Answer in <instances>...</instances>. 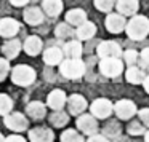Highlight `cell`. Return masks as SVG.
<instances>
[{"label":"cell","mask_w":149,"mask_h":142,"mask_svg":"<svg viewBox=\"0 0 149 142\" xmlns=\"http://www.w3.org/2000/svg\"><path fill=\"white\" fill-rule=\"evenodd\" d=\"M127 35L132 40H143L149 35V18L143 14H135L128 19L125 29Z\"/></svg>","instance_id":"obj_1"},{"label":"cell","mask_w":149,"mask_h":142,"mask_svg":"<svg viewBox=\"0 0 149 142\" xmlns=\"http://www.w3.org/2000/svg\"><path fill=\"white\" fill-rule=\"evenodd\" d=\"M11 81L18 86H31V85L36 81L37 74L31 65L27 64H18L11 69Z\"/></svg>","instance_id":"obj_2"},{"label":"cell","mask_w":149,"mask_h":142,"mask_svg":"<svg viewBox=\"0 0 149 142\" xmlns=\"http://www.w3.org/2000/svg\"><path fill=\"white\" fill-rule=\"evenodd\" d=\"M85 62L82 59H68L66 58L63 61V64L59 65V72L64 78H69V80H77V78H82L85 75Z\"/></svg>","instance_id":"obj_3"},{"label":"cell","mask_w":149,"mask_h":142,"mask_svg":"<svg viewBox=\"0 0 149 142\" xmlns=\"http://www.w3.org/2000/svg\"><path fill=\"white\" fill-rule=\"evenodd\" d=\"M90 113L98 120H106L114 113V104L106 97H98L90 104Z\"/></svg>","instance_id":"obj_4"},{"label":"cell","mask_w":149,"mask_h":142,"mask_svg":"<svg viewBox=\"0 0 149 142\" xmlns=\"http://www.w3.org/2000/svg\"><path fill=\"white\" fill-rule=\"evenodd\" d=\"M3 123L10 131L16 132V134L27 131V128H29V118L21 112H11L10 115L3 116Z\"/></svg>","instance_id":"obj_5"},{"label":"cell","mask_w":149,"mask_h":142,"mask_svg":"<svg viewBox=\"0 0 149 142\" xmlns=\"http://www.w3.org/2000/svg\"><path fill=\"white\" fill-rule=\"evenodd\" d=\"M100 72L107 78H116L123 72V61L120 58H106L100 61Z\"/></svg>","instance_id":"obj_6"},{"label":"cell","mask_w":149,"mask_h":142,"mask_svg":"<svg viewBox=\"0 0 149 142\" xmlns=\"http://www.w3.org/2000/svg\"><path fill=\"white\" fill-rule=\"evenodd\" d=\"M75 126L79 131L82 132L84 136H95L98 134V129H100V125H98V118H95L91 113H84V115L77 116L75 120Z\"/></svg>","instance_id":"obj_7"},{"label":"cell","mask_w":149,"mask_h":142,"mask_svg":"<svg viewBox=\"0 0 149 142\" xmlns=\"http://www.w3.org/2000/svg\"><path fill=\"white\" fill-rule=\"evenodd\" d=\"M114 113L119 120H132L135 115H138V109L133 101L120 99L114 104Z\"/></svg>","instance_id":"obj_8"},{"label":"cell","mask_w":149,"mask_h":142,"mask_svg":"<svg viewBox=\"0 0 149 142\" xmlns=\"http://www.w3.org/2000/svg\"><path fill=\"white\" fill-rule=\"evenodd\" d=\"M90 109L87 99L82 94H71L68 97V113L72 116H80L85 113V110Z\"/></svg>","instance_id":"obj_9"},{"label":"cell","mask_w":149,"mask_h":142,"mask_svg":"<svg viewBox=\"0 0 149 142\" xmlns=\"http://www.w3.org/2000/svg\"><path fill=\"white\" fill-rule=\"evenodd\" d=\"M96 53L101 59L106 58H122L123 51L120 48V45L114 40H106V42H101L96 48Z\"/></svg>","instance_id":"obj_10"},{"label":"cell","mask_w":149,"mask_h":142,"mask_svg":"<svg viewBox=\"0 0 149 142\" xmlns=\"http://www.w3.org/2000/svg\"><path fill=\"white\" fill-rule=\"evenodd\" d=\"M127 23L128 21L125 19V16L120 13H109L106 16V21H104V26L109 30L111 34H120L127 29Z\"/></svg>","instance_id":"obj_11"},{"label":"cell","mask_w":149,"mask_h":142,"mask_svg":"<svg viewBox=\"0 0 149 142\" xmlns=\"http://www.w3.org/2000/svg\"><path fill=\"white\" fill-rule=\"evenodd\" d=\"M21 24L13 18H2L0 19V37H3V39H15Z\"/></svg>","instance_id":"obj_12"},{"label":"cell","mask_w":149,"mask_h":142,"mask_svg":"<svg viewBox=\"0 0 149 142\" xmlns=\"http://www.w3.org/2000/svg\"><path fill=\"white\" fill-rule=\"evenodd\" d=\"M27 139L31 142H53L55 141V132L45 126H36V128L29 129Z\"/></svg>","instance_id":"obj_13"},{"label":"cell","mask_w":149,"mask_h":142,"mask_svg":"<svg viewBox=\"0 0 149 142\" xmlns=\"http://www.w3.org/2000/svg\"><path fill=\"white\" fill-rule=\"evenodd\" d=\"M47 105L52 110H63V107L68 105V96L63 90H52L47 96Z\"/></svg>","instance_id":"obj_14"},{"label":"cell","mask_w":149,"mask_h":142,"mask_svg":"<svg viewBox=\"0 0 149 142\" xmlns=\"http://www.w3.org/2000/svg\"><path fill=\"white\" fill-rule=\"evenodd\" d=\"M47 104L40 101H32L26 105V115L31 120H43L47 116Z\"/></svg>","instance_id":"obj_15"},{"label":"cell","mask_w":149,"mask_h":142,"mask_svg":"<svg viewBox=\"0 0 149 142\" xmlns=\"http://www.w3.org/2000/svg\"><path fill=\"white\" fill-rule=\"evenodd\" d=\"M42 58L47 65H61L63 61H64V51L61 48L52 46V48H47L43 51Z\"/></svg>","instance_id":"obj_16"},{"label":"cell","mask_w":149,"mask_h":142,"mask_svg":"<svg viewBox=\"0 0 149 142\" xmlns=\"http://www.w3.org/2000/svg\"><path fill=\"white\" fill-rule=\"evenodd\" d=\"M21 50H23V43H21L18 39H10L2 45V54H3L5 59L10 61V59L18 58V54L21 53Z\"/></svg>","instance_id":"obj_17"},{"label":"cell","mask_w":149,"mask_h":142,"mask_svg":"<svg viewBox=\"0 0 149 142\" xmlns=\"http://www.w3.org/2000/svg\"><path fill=\"white\" fill-rule=\"evenodd\" d=\"M117 13L123 16H135L139 10V2L138 0H117L116 2Z\"/></svg>","instance_id":"obj_18"},{"label":"cell","mask_w":149,"mask_h":142,"mask_svg":"<svg viewBox=\"0 0 149 142\" xmlns=\"http://www.w3.org/2000/svg\"><path fill=\"white\" fill-rule=\"evenodd\" d=\"M23 50L29 56H37L42 53V40L37 35H29L23 42Z\"/></svg>","instance_id":"obj_19"},{"label":"cell","mask_w":149,"mask_h":142,"mask_svg":"<svg viewBox=\"0 0 149 142\" xmlns=\"http://www.w3.org/2000/svg\"><path fill=\"white\" fill-rule=\"evenodd\" d=\"M66 23L69 24V26H74V27H79L82 26L84 23H87V13H85V10H82V8H72V10H69L68 13H66Z\"/></svg>","instance_id":"obj_20"},{"label":"cell","mask_w":149,"mask_h":142,"mask_svg":"<svg viewBox=\"0 0 149 142\" xmlns=\"http://www.w3.org/2000/svg\"><path fill=\"white\" fill-rule=\"evenodd\" d=\"M23 18L31 26H39L43 23V10H40L39 7H27L23 13Z\"/></svg>","instance_id":"obj_21"},{"label":"cell","mask_w":149,"mask_h":142,"mask_svg":"<svg viewBox=\"0 0 149 142\" xmlns=\"http://www.w3.org/2000/svg\"><path fill=\"white\" fill-rule=\"evenodd\" d=\"M146 77H148V75L144 74V70H143L141 67H138V65L127 67V70H125V78H127V81L132 83V85H143L146 80Z\"/></svg>","instance_id":"obj_22"},{"label":"cell","mask_w":149,"mask_h":142,"mask_svg":"<svg viewBox=\"0 0 149 142\" xmlns=\"http://www.w3.org/2000/svg\"><path fill=\"white\" fill-rule=\"evenodd\" d=\"M63 51H64V56H68V59H80L84 48H82V43L79 40H69L64 45Z\"/></svg>","instance_id":"obj_23"},{"label":"cell","mask_w":149,"mask_h":142,"mask_svg":"<svg viewBox=\"0 0 149 142\" xmlns=\"http://www.w3.org/2000/svg\"><path fill=\"white\" fill-rule=\"evenodd\" d=\"M95 34H96V26L91 21H87L75 29V35H77L79 40H90Z\"/></svg>","instance_id":"obj_24"},{"label":"cell","mask_w":149,"mask_h":142,"mask_svg":"<svg viewBox=\"0 0 149 142\" xmlns=\"http://www.w3.org/2000/svg\"><path fill=\"white\" fill-rule=\"evenodd\" d=\"M63 0H43L42 8L48 16H58L63 11Z\"/></svg>","instance_id":"obj_25"},{"label":"cell","mask_w":149,"mask_h":142,"mask_svg":"<svg viewBox=\"0 0 149 142\" xmlns=\"http://www.w3.org/2000/svg\"><path fill=\"white\" fill-rule=\"evenodd\" d=\"M48 121L55 128H63V126H66L69 123V113L64 112V110H53Z\"/></svg>","instance_id":"obj_26"},{"label":"cell","mask_w":149,"mask_h":142,"mask_svg":"<svg viewBox=\"0 0 149 142\" xmlns=\"http://www.w3.org/2000/svg\"><path fill=\"white\" fill-rule=\"evenodd\" d=\"M59 141L61 142H85V139H84V134H82L79 129L69 128V129H64V131L61 132Z\"/></svg>","instance_id":"obj_27"},{"label":"cell","mask_w":149,"mask_h":142,"mask_svg":"<svg viewBox=\"0 0 149 142\" xmlns=\"http://www.w3.org/2000/svg\"><path fill=\"white\" fill-rule=\"evenodd\" d=\"M13 112V99L8 94L0 93V115L7 116Z\"/></svg>","instance_id":"obj_28"},{"label":"cell","mask_w":149,"mask_h":142,"mask_svg":"<svg viewBox=\"0 0 149 142\" xmlns=\"http://www.w3.org/2000/svg\"><path fill=\"white\" fill-rule=\"evenodd\" d=\"M122 61L127 64V67H133L136 65V62H139V53L135 50H127L122 54Z\"/></svg>","instance_id":"obj_29"},{"label":"cell","mask_w":149,"mask_h":142,"mask_svg":"<svg viewBox=\"0 0 149 142\" xmlns=\"http://www.w3.org/2000/svg\"><path fill=\"white\" fill-rule=\"evenodd\" d=\"M127 131H128V134H132V136H141V134H146V126L143 125L141 121H136V120H133V121H130L128 123V126H127Z\"/></svg>","instance_id":"obj_30"},{"label":"cell","mask_w":149,"mask_h":142,"mask_svg":"<svg viewBox=\"0 0 149 142\" xmlns=\"http://www.w3.org/2000/svg\"><path fill=\"white\" fill-rule=\"evenodd\" d=\"M95 7H96L98 11H103V13L109 14L116 8V2L114 0H95Z\"/></svg>","instance_id":"obj_31"},{"label":"cell","mask_w":149,"mask_h":142,"mask_svg":"<svg viewBox=\"0 0 149 142\" xmlns=\"http://www.w3.org/2000/svg\"><path fill=\"white\" fill-rule=\"evenodd\" d=\"M11 65H10V61L5 58H0V83L11 74Z\"/></svg>","instance_id":"obj_32"},{"label":"cell","mask_w":149,"mask_h":142,"mask_svg":"<svg viewBox=\"0 0 149 142\" xmlns=\"http://www.w3.org/2000/svg\"><path fill=\"white\" fill-rule=\"evenodd\" d=\"M55 34H56V37H59V39H66V37L71 34V26H69L68 23L58 24V26L55 27Z\"/></svg>","instance_id":"obj_33"},{"label":"cell","mask_w":149,"mask_h":142,"mask_svg":"<svg viewBox=\"0 0 149 142\" xmlns=\"http://www.w3.org/2000/svg\"><path fill=\"white\" fill-rule=\"evenodd\" d=\"M138 120L149 129V107H144V109L138 110Z\"/></svg>","instance_id":"obj_34"},{"label":"cell","mask_w":149,"mask_h":142,"mask_svg":"<svg viewBox=\"0 0 149 142\" xmlns=\"http://www.w3.org/2000/svg\"><path fill=\"white\" fill-rule=\"evenodd\" d=\"M139 64L141 67H149V48H144L139 53Z\"/></svg>","instance_id":"obj_35"},{"label":"cell","mask_w":149,"mask_h":142,"mask_svg":"<svg viewBox=\"0 0 149 142\" xmlns=\"http://www.w3.org/2000/svg\"><path fill=\"white\" fill-rule=\"evenodd\" d=\"M3 142H27V139L23 137L21 134H10V136L5 137Z\"/></svg>","instance_id":"obj_36"},{"label":"cell","mask_w":149,"mask_h":142,"mask_svg":"<svg viewBox=\"0 0 149 142\" xmlns=\"http://www.w3.org/2000/svg\"><path fill=\"white\" fill-rule=\"evenodd\" d=\"M87 142H111V141L103 134H95V136H90L87 139Z\"/></svg>","instance_id":"obj_37"},{"label":"cell","mask_w":149,"mask_h":142,"mask_svg":"<svg viewBox=\"0 0 149 142\" xmlns=\"http://www.w3.org/2000/svg\"><path fill=\"white\" fill-rule=\"evenodd\" d=\"M11 5H15V7H24V5L29 3V0H10Z\"/></svg>","instance_id":"obj_38"},{"label":"cell","mask_w":149,"mask_h":142,"mask_svg":"<svg viewBox=\"0 0 149 142\" xmlns=\"http://www.w3.org/2000/svg\"><path fill=\"white\" fill-rule=\"evenodd\" d=\"M143 88H144V91L149 94V75L146 77V80H144V83H143Z\"/></svg>","instance_id":"obj_39"},{"label":"cell","mask_w":149,"mask_h":142,"mask_svg":"<svg viewBox=\"0 0 149 142\" xmlns=\"http://www.w3.org/2000/svg\"><path fill=\"white\" fill-rule=\"evenodd\" d=\"M144 142H149V129L146 131V134H144Z\"/></svg>","instance_id":"obj_40"},{"label":"cell","mask_w":149,"mask_h":142,"mask_svg":"<svg viewBox=\"0 0 149 142\" xmlns=\"http://www.w3.org/2000/svg\"><path fill=\"white\" fill-rule=\"evenodd\" d=\"M3 141H5V136L2 134V132H0V142H3Z\"/></svg>","instance_id":"obj_41"}]
</instances>
